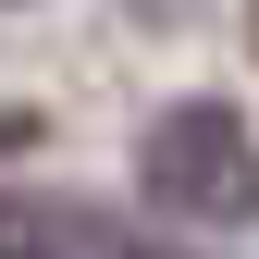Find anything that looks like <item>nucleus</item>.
<instances>
[{
    "label": "nucleus",
    "instance_id": "1",
    "mask_svg": "<svg viewBox=\"0 0 259 259\" xmlns=\"http://www.w3.org/2000/svg\"><path fill=\"white\" fill-rule=\"evenodd\" d=\"M136 185H148V210L160 222H259V136L222 99H185V111H160L148 123V148H136Z\"/></svg>",
    "mask_w": 259,
    "mask_h": 259
},
{
    "label": "nucleus",
    "instance_id": "2",
    "mask_svg": "<svg viewBox=\"0 0 259 259\" xmlns=\"http://www.w3.org/2000/svg\"><path fill=\"white\" fill-rule=\"evenodd\" d=\"M74 247H87V235H74L50 198H0V259H74Z\"/></svg>",
    "mask_w": 259,
    "mask_h": 259
},
{
    "label": "nucleus",
    "instance_id": "3",
    "mask_svg": "<svg viewBox=\"0 0 259 259\" xmlns=\"http://www.w3.org/2000/svg\"><path fill=\"white\" fill-rule=\"evenodd\" d=\"M99 259H185V247H160V235H136V222H111V235H99Z\"/></svg>",
    "mask_w": 259,
    "mask_h": 259
}]
</instances>
